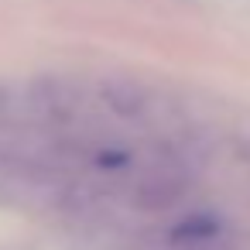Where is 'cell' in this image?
Segmentation results:
<instances>
[{
  "label": "cell",
  "instance_id": "6da1fadb",
  "mask_svg": "<svg viewBox=\"0 0 250 250\" xmlns=\"http://www.w3.org/2000/svg\"><path fill=\"white\" fill-rule=\"evenodd\" d=\"M103 96H106V103L117 110V113H124V117H134V113H141L144 110V89L137 86V83H127V79H117V83H110L106 89H103Z\"/></svg>",
  "mask_w": 250,
  "mask_h": 250
}]
</instances>
